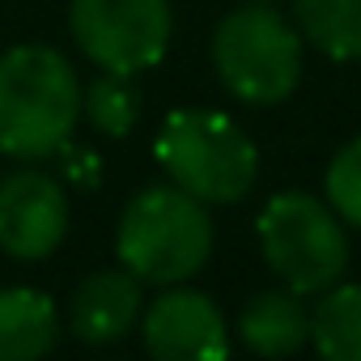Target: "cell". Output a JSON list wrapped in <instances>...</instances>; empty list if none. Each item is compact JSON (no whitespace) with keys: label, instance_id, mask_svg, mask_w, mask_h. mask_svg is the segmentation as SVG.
<instances>
[{"label":"cell","instance_id":"cell-1","mask_svg":"<svg viewBox=\"0 0 361 361\" xmlns=\"http://www.w3.org/2000/svg\"><path fill=\"white\" fill-rule=\"evenodd\" d=\"M81 115V81L68 56L47 43H22L0 56V153L18 161L68 149Z\"/></svg>","mask_w":361,"mask_h":361},{"label":"cell","instance_id":"cell-2","mask_svg":"<svg viewBox=\"0 0 361 361\" xmlns=\"http://www.w3.org/2000/svg\"><path fill=\"white\" fill-rule=\"evenodd\" d=\"M123 268L140 285H178L196 276L213 251L209 204L183 188H145L128 200L115 234Z\"/></svg>","mask_w":361,"mask_h":361},{"label":"cell","instance_id":"cell-3","mask_svg":"<svg viewBox=\"0 0 361 361\" xmlns=\"http://www.w3.org/2000/svg\"><path fill=\"white\" fill-rule=\"evenodd\" d=\"M157 161L174 188L204 204H234L251 192L259 174L255 140L217 111H170L157 132Z\"/></svg>","mask_w":361,"mask_h":361},{"label":"cell","instance_id":"cell-4","mask_svg":"<svg viewBox=\"0 0 361 361\" xmlns=\"http://www.w3.org/2000/svg\"><path fill=\"white\" fill-rule=\"evenodd\" d=\"M213 64L243 102H285L302 81V30L276 5H243L213 30Z\"/></svg>","mask_w":361,"mask_h":361},{"label":"cell","instance_id":"cell-5","mask_svg":"<svg viewBox=\"0 0 361 361\" xmlns=\"http://www.w3.org/2000/svg\"><path fill=\"white\" fill-rule=\"evenodd\" d=\"M259 251L293 293H323L348 268V234L331 204L310 192H281L259 213Z\"/></svg>","mask_w":361,"mask_h":361},{"label":"cell","instance_id":"cell-6","mask_svg":"<svg viewBox=\"0 0 361 361\" xmlns=\"http://www.w3.org/2000/svg\"><path fill=\"white\" fill-rule=\"evenodd\" d=\"M68 26L81 47L102 73L136 77L153 68L170 47V0H73Z\"/></svg>","mask_w":361,"mask_h":361},{"label":"cell","instance_id":"cell-7","mask_svg":"<svg viewBox=\"0 0 361 361\" xmlns=\"http://www.w3.org/2000/svg\"><path fill=\"white\" fill-rule=\"evenodd\" d=\"M68 234V196L51 174L26 166L0 178V251L39 264Z\"/></svg>","mask_w":361,"mask_h":361},{"label":"cell","instance_id":"cell-8","mask_svg":"<svg viewBox=\"0 0 361 361\" xmlns=\"http://www.w3.org/2000/svg\"><path fill=\"white\" fill-rule=\"evenodd\" d=\"M145 348L157 361H217L230 353V327L200 289L157 293L140 319Z\"/></svg>","mask_w":361,"mask_h":361},{"label":"cell","instance_id":"cell-9","mask_svg":"<svg viewBox=\"0 0 361 361\" xmlns=\"http://www.w3.org/2000/svg\"><path fill=\"white\" fill-rule=\"evenodd\" d=\"M140 319V281L128 268L94 272L73 293V336L85 344H115Z\"/></svg>","mask_w":361,"mask_h":361},{"label":"cell","instance_id":"cell-10","mask_svg":"<svg viewBox=\"0 0 361 361\" xmlns=\"http://www.w3.org/2000/svg\"><path fill=\"white\" fill-rule=\"evenodd\" d=\"M238 336L259 357H289L310 340V310L289 285L264 289L238 310Z\"/></svg>","mask_w":361,"mask_h":361},{"label":"cell","instance_id":"cell-11","mask_svg":"<svg viewBox=\"0 0 361 361\" xmlns=\"http://www.w3.org/2000/svg\"><path fill=\"white\" fill-rule=\"evenodd\" d=\"M60 336L56 302L39 289H0V361H35Z\"/></svg>","mask_w":361,"mask_h":361},{"label":"cell","instance_id":"cell-12","mask_svg":"<svg viewBox=\"0 0 361 361\" xmlns=\"http://www.w3.org/2000/svg\"><path fill=\"white\" fill-rule=\"evenodd\" d=\"M293 22L327 60H361V0H293Z\"/></svg>","mask_w":361,"mask_h":361},{"label":"cell","instance_id":"cell-13","mask_svg":"<svg viewBox=\"0 0 361 361\" xmlns=\"http://www.w3.org/2000/svg\"><path fill=\"white\" fill-rule=\"evenodd\" d=\"M310 340L327 361H361V285H327L310 310Z\"/></svg>","mask_w":361,"mask_h":361},{"label":"cell","instance_id":"cell-14","mask_svg":"<svg viewBox=\"0 0 361 361\" xmlns=\"http://www.w3.org/2000/svg\"><path fill=\"white\" fill-rule=\"evenodd\" d=\"M81 111L90 115V123L106 136H128L136 115H140V98L132 90V77L123 73H102L85 94H81Z\"/></svg>","mask_w":361,"mask_h":361},{"label":"cell","instance_id":"cell-15","mask_svg":"<svg viewBox=\"0 0 361 361\" xmlns=\"http://www.w3.org/2000/svg\"><path fill=\"white\" fill-rule=\"evenodd\" d=\"M323 192H327V204L336 209V217L344 226L361 230V136L348 140L331 157V166L323 174Z\"/></svg>","mask_w":361,"mask_h":361},{"label":"cell","instance_id":"cell-16","mask_svg":"<svg viewBox=\"0 0 361 361\" xmlns=\"http://www.w3.org/2000/svg\"><path fill=\"white\" fill-rule=\"evenodd\" d=\"M251 5H281V0H251Z\"/></svg>","mask_w":361,"mask_h":361}]
</instances>
